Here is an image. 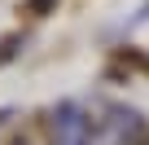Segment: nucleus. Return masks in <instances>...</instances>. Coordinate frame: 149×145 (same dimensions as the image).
Masks as SVG:
<instances>
[{
	"label": "nucleus",
	"instance_id": "obj_4",
	"mask_svg": "<svg viewBox=\"0 0 149 145\" xmlns=\"http://www.w3.org/2000/svg\"><path fill=\"white\" fill-rule=\"evenodd\" d=\"M13 145H31V141H13Z\"/></svg>",
	"mask_w": 149,
	"mask_h": 145
},
{
	"label": "nucleus",
	"instance_id": "obj_2",
	"mask_svg": "<svg viewBox=\"0 0 149 145\" xmlns=\"http://www.w3.org/2000/svg\"><path fill=\"white\" fill-rule=\"evenodd\" d=\"M140 114H132L127 106H110L105 114V132H101V145H132V136H140Z\"/></svg>",
	"mask_w": 149,
	"mask_h": 145
},
{
	"label": "nucleus",
	"instance_id": "obj_3",
	"mask_svg": "<svg viewBox=\"0 0 149 145\" xmlns=\"http://www.w3.org/2000/svg\"><path fill=\"white\" fill-rule=\"evenodd\" d=\"M31 9H40V13H48V9H53V0H31Z\"/></svg>",
	"mask_w": 149,
	"mask_h": 145
},
{
	"label": "nucleus",
	"instance_id": "obj_1",
	"mask_svg": "<svg viewBox=\"0 0 149 145\" xmlns=\"http://www.w3.org/2000/svg\"><path fill=\"white\" fill-rule=\"evenodd\" d=\"M53 132H57V145H88L92 141V123L74 101H61L53 110Z\"/></svg>",
	"mask_w": 149,
	"mask_h": 145
}]
</instances>
